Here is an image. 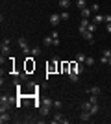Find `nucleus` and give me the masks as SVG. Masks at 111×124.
Returning <instances> with one entry per match:
<instances>
[{"label":"nucleus","instance_id":"nucleus-33","mask_svg":"<svg viewBox=\"0 0 111 124\" xmlns=\"http://www.w3.org/2000/svg\"><path fill=\"white\" fill-rule=\"evenodd\" d=\"M107 31H109V33H111V22H109V24H107Z\"/></svg>","mask_w":111,"mask_h":124},{"label":"nucleus","instance_id":"nucleus-13","mask_svg":"<svg viewBox=\"0 0 111 124\" xmlns=\"http://www.w3.org/2000/svg\"><path fill=\"white\" fill-rule=\"evenodd\" d=\"M52 39H54V46L61 45V43H59V31H58V30H54V31H52Z\"/></svg>","mask_w":111,"mask_h":124},{"label":"nucleus","instance_id":"nucleus-28","mask_svg":"<svg viewBox=\"0 0 111 124\" xmlns=\"http://www.w3.org/2000/svg\"><path fill=\"white\" fill-rule=\"evenodd\" d=\"M91 9H93V13H98V11H100V6L95 2V4H91Z\"/></svg>","mask_w":111,"mask_h":124},{"label":"nucleus","instance_id":"nucleus-26","mask_svg":"<svg viewBox=\"0 0 111 124\" xmlns=\"http://www.w3.org/2000/svg\"><path fill=\"white\" fill-rule=\"evenodd\" d=\"M59 15H61V21H69V19H70L69 11H63V13H59Z\"/></svg>","mask_w":111,"mask_h":124},{"label":"nucleus","instance_id":"nucleus-24","mask_svg":"<svg viewBox=\"0 0 111 124\" xmlns=\"http://www.w3.org/2000/svg\"><path fill=\"white\" fill-rule=\"evenodd\" d=\"M96 28H98V24H96V22H89V26H87V30L93 31V33L96 31Z\"/></svg>","mask_w":111,"mask_h":124},{"label":"nucleus","instance_id":"nucleus-4","mask_svg":"<svg viewBox=\"0 0 111 124\" xmlns=\"http://www.w3.org/2000/svg\"><path fill=\"white\" fill-rule=\"evenodd\" d=\"M30 70H35V61H33L32 54H28V57H26V72H30Z\"/></svg>","mask_w":111,"mask_h":124},{"label":"nucleus","instance_id":"nucleus-34","mask_svg":"<svg viewBox=\"0 0 111 124\" xmlns=\"http://www.w3.org/2000/svg\"><path fill=\"white\" fill-rule=\"evenodd\" d=\"M107 65H109V67H111V57H109V63H107Z\"/></svg>","mask_w":111,"mask_h":124},{"label":"nucleus","instance_id":"nucleus-27","mask_svg":"<svg viewBox=\"0 0 111 124\" xmlns=\"http://www.w3.org/2000/svg\"><path fill=\"white\" fill-rule=\"evenodd\" d=\"M54 108H56V109H61V108H63V102H61V100H54Z\"/></svg>","mask_w":111,"mask_h":124},{"label":"nucleus","instance_id":"nucleus-15","mask_svg":"<svg viewBox=\"0 0 111 124\" xmlns=\"http://www.w3.org/2000/svg\"><path fill=\"white\" fill-rule=\"evenodd\" d=\"M43 45H46V46H54V39H52V35L44 37V39H43Z\"/></svg>","mask_w":111,"mask_h":124},{"label":"nucleus","instance_id":"nucleus-7","mask_svg":"<svg viewBox=\"0 0 111 124\" xmlns=\"http://www.w3.org/2000/svg\"><path fill=\"white\" fill-rule=\"evenodd\" d=\"M59 22H61V15H59V13H52V15H50V24L56 28Z\"/></svg>","mask_w":111,"mask_h":124},{"label":"nucleus","instance_id":"nucleus-11","mask_svg":"<svg viewBox=\"0 0 111 124\" xmlns=\"http://www.w3.org/2000/svg\"><path fill=\"white\" fill-rule=\"evenodd\" d=\"M80 35L83 37L85 41H91V43H93V31H89V30H85V31H81V33H80Z\"/></svg>","mask_w":111,"mask_h":124},{"label":"nucleus","instance_id":"nucleus-17","mask_svg":"<svg viewBox=\"0 0 111 124\" xmlns=\"http://www.w3.org/2000/svg\"><path fill=\"white\" fill-rule=\"evenodd\" d=\"M80 109L81 111H91V102H81L80 104Z\"/></svg>","mask_w":111,"mask_h":124},{"label":"nucleus","instance_id":"nucleus-10","mask_svg":"<svg viewBox=\"0 0 111 124\" xmlns=\"http://www.w3.org/2000/svg\"><path fill=\"white\" fill-rule=\"evenodd\" d=\"M80 11H81V17H83V19H89V17H91V13H93L91 6H87V8H83V9H80Z\"/></svg>","mask_w":111,"mask_h":124},{"label":"nucleus","instance_id":"nucleus-22","mask_svg":"<svg viewBox=\"0 0 111 124\" xmlns=\"http://www.w3.org/2000/svg\"><path fill=\"white\" fill-rule=\"evenodd\" d=\"M76 8H78V9H83V8H87V2H85V0H76Z\"/></svg>","mask_w":111,"mask_h":124},{"label":"nucleus","instance_id":"nucleus-31","mask_svg":"<svg viewBox=\"0 0 111 124\" xmlns=\"http://www.w3.org/2000/svg\"><path fill=\"white\" fill-rule=\"evenodd\" d=\"M100 63H104V65H107V63H109V59H107L106 56H102V57H100Z\"/></svg>","mask_w":111,"mask_h":124},{"label":"nucleus","instance_id":"nucleus-29","mask_svg":"<svg viewBox=\"0 0 111 124\" xmlns=\"http://www.w3.org/2000/svg\"><path fill=\"white\" fill-rule=\"evenodd\" d=\"M102 56H106L107 59L111 57V48H106V50H102Z\"/></svg>","mask_w":111,"mask_h":124},{"label":"nucleus","instance_id":"nucleus-16","mask_svg":"<svg viewBox=\"0 0 111 124\" xmlns=\"http://www.w3.org/2000/svg\"><path fill=\"white\" fill-rule=\"evenodd\" d=\"M85 59H87V56H85L83 52H78V56H76V61H78V63H85Z\"/></svg>","mask_w":111,"mask_h":124},{"label":"nucleus","instance_id":"nucleus-5","mask_svg":"<svg viewBox=\"0 0 111 124\" xmlns=\"http://www.w3.org/2000/svg\"><path fill=\"white\" fill-rule=\"evenodd\" d=\"M9 39H4L2 41V45H0V50H2V56H7L9 54Z\"/></svg>","mask_w":111,"mask_h":124},{"label":"nucleus","instance_id":"nucleus-12","mask_svg":"<svg viewBox=\"0 0 111 124\" xmlns=\"http://www.w3.org/2000/svg\"><path fill=\"white\" fill-rule=\"evenodd\" d=\"M87 26H89V19H81V22H80V33H81V31H85L87 30Z\"/></svg>","mask_w":111,"mask_h":124},{"label":"nucleus","instance_id":"nucleus-20","mask_svg":"<svg viewBox=\"0 0 111 124\" xmlns=\"http://www.w3.org/2000/svg\"><path fill=\"white\" fill-rule=\"evenodd\" d=\"M30 54H32L33 57H39V56H41V48H39V46H33V48H32V52H30Z\"/></svg>","mask_w":111,"mask_h":124},{"label":"nucleus","instance_id":"nucleus-30","mask_svg":"<svg viewBox=\"0 0 111 124\" xmlns=\"http://www.w3.org/2000/svg\"><path fill=\"white\" fill-rule=\"evenodd\" d=\"M85 65H87V67H93V65H95V59H93V57H87V59H85Z\"/></svg>","mask_w":111,"mask_h":124},{"label":"nucleus","instance_id":"nucleus-3","mask_svg":"<svg viewBox=\"0 0 111 124\" xmlns=\"http://www.w3.org/2000/svg\"><path fill=\"white\" fill-rule=\"evenodd\" d=\"M19 46H21V50L24 52V54H30V52H32V48H30V45H28V41L24 37H19Z\"/></svg>","mask_w":111,"mask_h":124},{"label":"nucleus","instance_id":"nucleus-14","mask_svg":"<svg viewBox=\"0 0 111 124\" xmlns=\"http://www.w3.org/2000/svg\"><path fill=\"white\" fill-rule=\"evenodd\" d=\"M104 17H106V15H100V13H95V15H93V22H96V24H100V22H104Z\"/></svg>","mask_w":111,"mask_h":124},{"label":"nucleus","instance_id":"nucleus-23","mask_svg":"<svg viewBox=\"0 0 111 124\" xmlns=\"http://www.w3.org/2000/svg\"><path fill=\"white\" fill-rule=\"evenodd\" d=\"M70 6V0H59V8H63V9H67Z\"/></svg>","mask_w":111,"mask_h":124},{"label":"nucleus","instance_id":"nucleus-19","mask_svg":"<svg viewBox=\"0 0 111 124\" xmlns=\"http://www.w3.org/2000/svg\"><path fill=\"white\" fill-rule=\"evenodd\" d=\"M89 93L98 96V94H100V87H98V85H93V87H89Z\"/></svg>","mask_w":111,"mask_h":124},{"label":"nucleus","instance_id":"nucleus-21","mask_svg":"<svg viewBox=\"0 0 111 124\" xmlns=\"http://www.w3.org/2000/svg\"><path fill=\"white\" fill-rule=\"evenodd\" d=\"M69 78H70V82H78L80 74H78V72H74V70H70V72H69Z\"/></svg>","mask_w":111,"mask_h":124},{"label":"nucleus","instance_id":"nucleus-18","mask_svg":"<svg viewBox=\"0 0 111 124\" xmlns=\"http://www.w3.org/2000/svg\"><path fill=\"white\" fill-rule=\"evenodd\" d=\"M98 111H100V106H98V102H96V104H91V115H96Z\"/></svg>","mask_w":111,"mask_h":124},{"label":"nucleus","instance_id":"nucleus-25","mask_svg":"<svg viewBox=\"0 0 111 124\" xmlns=\"http://www.w3.org/2000/svg\"><path fill=\"white\" fill-rule=\"evenodd\" d=\"M61 70L63 72H70V63H61Z\"/></svg>","mask_w":111,"mask_h":124},{"label":"nucleus","instance_id":"nucleus-2","mask_svg":"<svg viewBox=\"0 0 111 124\" xmlns=\"http://www.w3.org/2000/svg\"><path fill=\"white\" fill-rule=\"evenodd\" d=\"M58 69H61V65H59V57H52V61L46 65V72L52 74V72H56Z\"/></svg>","mask_w":111,"mask_h":124},{"label":"nucleus","instance_id":"nucleus-9","mask_svg":"<svg viewBox=\"0 0 111 124\" xmlns=\"http://www.w3.org/2000/svg\"><path fill=\"white\" fill-rule=\"evenodd\" d=\"M9 120H11V117L7 111H0V122L4 124V122H9Z\"/></svg>","mask_w":111,"mask_h":124},{"label":"nucleus","instance_id":"nucleus-6","mask_svg":"<svg viewBox=\"0 0 111 124\" xmlns=\"http://www.w3.org/2000/svg\"><path fill=\"white\" fill-rule=\"evenodd\" d=\"M52 122H54V124H61V122H63V124H67V122H69V120H67V119H65V117H63V115H61V113H59V111H58V113L54 115Z\"/></svg>","mask_w":111,"mask_h":124},{"label":"nucleus","instance_id":"nucleus-8","mask_svg":"<svg viewBox=\"0 0 111 124\" xmlns=\"http://www.w3.org/2000/svg\"><path fill=\"white\" fill-rule=\"evenodd\" d=\"M91 117H93L91 111H81V113H80V120H81V122H89Z\"/></svg>","mask_w":111,"mask_h":124},{"label":"nucleus","instance_id":"nucleus-1","mask_svg":"<svg viewBox=\"0 0 111 124\" xmlns=\"http://www.w3.org/2000/svg\"><path fill=\"white\" fill-rule=\"evenodd\" d=\"M52 108H54V100L52 98H43L41 100V108H39V113H41L43 117H46Z\"/></svg>","mask_w":111,"mask_h":124},{"label":"nucleus","instance_id":"nucleus-32","mask_svg":"<svg viewBox=\"0 0 111 124\" xmlns=\"http://www.w3.org/2000/svg\"><path fill=\"white\" fill-rule=\"evenodd\" d=\"M104 22H106V24H109V22H111V15H106V17H104Z\"/></svg>","mask_w":111,"mask_h":124}]
</instances>
